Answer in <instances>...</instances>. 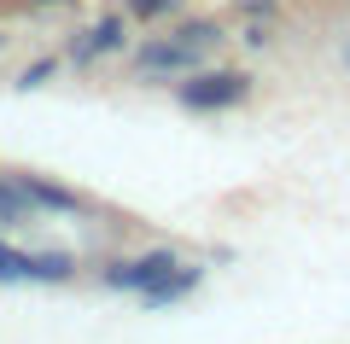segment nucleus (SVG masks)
I'll list each match as a JSON object with an SVG mask.
<instances>
[{
  "instance_id": "nucleus-1",
  "label": "nucleus",
  "mask_w": 350,
  "mask_h": 344,
  "mask_svg": "<svg viewBox=\"0 0 350 344\" xmlns=\"http://www.w3.org/2000/svg\"><path fill=\"white\" fill-rule=\"evenodd\" d=\"M216 47H222V29H216L211 18H193V24H181L175 36H152L146 47H135V70L140 76H187V70H199Z\"/></svg>"
},
{
  "instance_id": "nucleus-2",
  "label": "nucleus",
  "mask_w": 350,
  "mask_h": 344,
  "mask_svg": "<svg viewBox=\"0 0 350 344\" xmlns=\"http://www.w3.org/2000/svg\"><path fill=\"white\" fill-rule=\"evenodd\" d=\"M251 94V76L239 70H187V82L175 88V99L187 111H228V105H245Z\"/></svg>"
},
{
  "instance_id": "nucleus-3",
  "label": "nucleus",
  "mask_w": 350,
  "mask_h": 344,
  "mask_svg": "<svg viewBox=\"0 0 350 344\" xmlns=\"http://www.w3.org/2000/svg\"><path fill=\"white\" fill-rule=\"evenodd\" d=\"M181 269V257H175V251H140V257H123V263H111V269H105V286H111V292H146V286H158L163 274H175Z\"/></svg>"
},
{
  "instance_id": "nucleus-4",
  "label": "nucleus",
  "mask_w": 350,
  "mask_h": 344,
  "mask_svg": "<svg viewBox=\"0 0 350 344\" xmlns=\"http://www.w3.org/2000/svg\"><path fill=\"white\" fill-rule=\"evenodd\" d=\"M41 210H36V198H29V187H24V175H0V228H29Z\"/></svg>"
},
{
  "instance_id": "nucleus-5",
  "label": "nucleus",
  "mask_w": 350,
  "mask_h": 344,
  "mask_svg": "<svg viewBox=\"0 0 350 344\" xmlns=\"http://www.w3.org/2000/svg\"><path fill=\"white\" fill-rule=\"evenodd\" d=\"M117 47H123V18H117V12H105L100 24H88V29H82V41H76L70 53L88 64V59H100V53H117Z\"/></svg>"
},
{
  "instance_id": "nucleus-6",
  "label": "nucleus",
  "mask_w": 350,
  "mask_h": 344,
  "mask_svg": "<svg viewBox=\"0 0 350 344\" xmlns=\"http://www.w3.org/2000/svg\"><path fill=\"white\" fill-rule=\"evenodd\" d=\"M24 187H29V198H36V210H59V216H76V210H82V198H76L70 187H53V181H41V175H24Z\"/></svg>"
},
{
  "instance_id": "nucleus-7",
  "label": "nucleus",
  "mask_w": 350,
  "mask_h": 344,
  "mask_svg": "<svg viewBox=\"0 0 350 344\" xmlns=\"http://www.w3.org/2000/svg\"><path fill=\"white\" fill-rule=\"evenodd\" d=\"M193 286H199V269H187V263H181L175 274H163V280H158V286H146L140 297H146V304L158 309V304H175V297H187Z\"/></svg>"
},
{
  "instance_id": "nucleus-8",
  "label": "nucleus",
  "mask_w": 350,
  "mask_h": 344,
  "mask_svg": "<svg viewBox=\"0 0 350 344\" xmlns=\"http://www.w3.org/2000/svg\"><path fill=\"white\" fill-rule=\"evenodd\" d=\"M76 274V257L70 251H29V280H70Z\"/></svg>"
},
{
  "instance_id": "nucleus-9",
  "label": "nucleus",
  "mask_w": 350,
  "mask_h": 344,
  "mask_svg": "<svg viewBox=\"0 0 350 344\" xmlns=\"http://www.w3.org/2000/svg\"><path fill=\"white\" fill-rule=\"evenodd\" d=\"M0 280H6V286L29 280V251H12V246H0Z\"/></svg>"
},
{
  "instance_id": "nucleus-10",
  "label": "nucleus",
  "mask_w": 350,
  "mask_h": 344,
  "mask_svg": "<svg viewBox=\"0 0 350 344\" xmlns=\"http://www.w3.org/2000/svg\"><path fill=\"white\" fill-rule=\"evenodd\" d=\"M170 12H181V0H129V18H146V24H158Z\"/></svg>"
},
{
  "instance_id": "nucleus-11",
  "label": "nucleus",
  "mask_w": 350,
  "mask_h": 344,
  "mask_svg": "<svg viewBox=\"0 0 350 344\" xmlns=\"http://www.w3.org/2000/svg\"><path fill=\"white\" fill-rule=\"evenodd\" d=\"M47 76H53V64L41 59V64H29V70H24V82H18V88H41V82H47Z\"/></svg>"
}]
</instances>
